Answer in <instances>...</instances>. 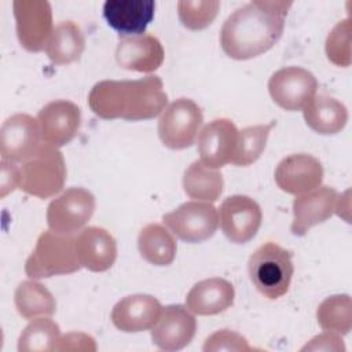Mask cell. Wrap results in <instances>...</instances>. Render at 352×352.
Returning a JSON list of instances; mask_svg holds the SVG:
<instances>
[{
	"instance_id": "cell-23",
	"label": "cell",
	"mask_w": 352,
	"mask_h": 352,
	"mask_svg": "<svg viewBox=\"0 0 352 352\" xmlns=\"http://www.w3.org/2000/svg\"><path fill=\"white\" fill-rule=\"evenodd\" d=\"M305 124L320 135H334L344 129L348 111L344 103L327 96L315 95L302 109Z\"/></svg>"
},
{
	"instance_id": "cell-17",
	"label": "cell",
	"mask_w": 352,
	"mask_h": 352,
	"mask_svg": "<svg viewBox=\"0 0 352 352\" xmlns=\"http://www.w3.org/2000/svg\"><path fill=\"white\" fill-rule=\"evenodd\" d=\"M337 199V191L329 186L298 195L293 201L292 232L297 236H304L314 226L330 219L336 212Z\"/></svg>"
},
{
	"instance_id": "cell-18",
	"label": "cell",
	"mask_w": 352,
	"mask_h": 352,
	"mask_svg": "<svg viewBox=\"0 0 352 352\" xmlns=\"http://www.w3.org/2000/svg\"><path fill=\"white\" fill-rule=\"evenodd\" d=\"M164 56L161 41L150 33L121 37L116 48V60L120 67L133 72H155L162 65Z\"/></svg>"
},
{
	"instance_id": "cell-20",
	"label": "cell",
	"mask_w": 352,
	"mask_h": 352,
	"mask_svg": "<svg viewBox=\"0 0 352 352\" xmlns=\"http://www.w3.org/2000/svg\"><path fill=\"white\" fill-rule=\"evenodd\" d=\"M154 11L153 0H107L103 4V18L122 37L143 34Z\"/></svg>"
},
{
	"instance_id": "cell-14",
	"label": "cell",
	"mask_w": 352,
	"mask_h": 352,
	"mask_svg": "<svg viewBox=\"0 0 352 352\" xmlns=\"http://www.w3.org/2000/svg\"><path fill=\"white\" fill-rule=\"evenodd\" d=\"M195 330L197 320L187 307L166 305L151 329V340L162 351H179L192 341Z\"/></svg>"
},
{
	"instance_id": "cell-1",
	"label": "cell",
	"mask_w": 352,
	"mask_h": 352,
	"mask_svg": "<svg viewBox=\"0 0 352 352\" xmlns=\"http://www.w3.org/2000/svg\"><path fill=\"white\" fill-rule=\"evenodd\" d=\"M292 4L254 0L236 8L220 30L224 54L236 60H246L267 52L282 36Z\"/></svg>"
},
{
	"instance_id": "cell-27",
	"label": "cell",
	"mask_w": 352,
	"mask_h": 352,
	"mask_svg": "<svg viewBox=\"0 0 352 352\" xmlns=\"http://www.w3.org/2000/svg\"><path fill=\"white\" fill-rule=\"evenodd\" d=\"M224 180L220 172L194 161L183 175L184 192L197 201L214 202L223 192Z\"/></svg>"
},
{
	"instance_id": "cell-16",
	"label": "cell",
	"mask_w": 352,
	"mask_h": 352,
	"mask_svg": "<svg viewBox=\"0 0 352 352\" xmlns=\"http://www.w3.org/2000/svg\"><path fill=\"white\" fill-rule=\"evenodd\" d=\"M323 180V166L311 154H292L283 158L275 169L278 187L293 195L309 192L320 186Z\"/></svg>"
},
{
	"instance_id": "cell-35",
	"label": "cell",
	"mask_w": 352,
	"mask_h": 352,
	"mask_svg": "<svg viewBox=\"0 0 352 352\" xmlns=\"http://www.w3.org/2000/svg\"><path fill=\"white\" fill-rule=\"evenodd\" d=\"M0 165V198H4L19 187L21 169H18L14 162L6 160H1Z\"/></svg>"
},
{
	"instance_id": "cell-4",
	"label": "cell",
	"mask_w": 352,
	"mask_h": 352,
	"mask_svg": "<svg viewBox=\"0 0 352 352\" xmlns=\"http://www.w3.org/2000/svg\"><path fill=\"white\" fill-rule=\"evenodd\" d=\"M249 276L267 298L276 300L287 293L294 272L292 253L275 242L261 245L248 263Z\"/></svg>"
},
{
	"instance_id": "cell-10",
	"label": "cell",
	"mask_w": 352,
	"mask_h": 352,
	"mask_svg": "<svg viewBox=\"0 0 352 352\" xmlns=\"http://www.w3.org/2000/svg\"><path fill=\"white\" fill-rule=\"evenodd\" d=\"M316 88V77L307 69L298 66L282 67L268 81V91L272 100L287 111L302 110L315 96Z\"/></svg>"
},
{
	"instance_id": "cell-5",
	"label": "cell",
	"mask_w": 352,
	"mask_h": 352,
	"mask_svg": "<svg viewBox=\"0 0 352 352\" xmlns=\"http://www.w3.org/2000/svg\"><path fill=\"white\" fill-rule=\"evenodd\" d=\"M66 180V165L62 153L47 143L21 166L19 188L33 197L45 199L58 194Z\"/></svg>"
},
{
	"instance_id": "cell-22",
	"label": "cell",
	"mask_w": 352,
	"mask_h": 352,
	"mask_svg": "<svg viewBox=\"0 0 352 352\" xmlns=\"http://www.w3.org/2000/svg\"><path fill=\"white\" fill-rule=\"evenodd\" d=\"M235 297L234 286L223 278H209L195 283L186 297V307L197 315H217L228 309Z\"/></svg>"
},
{
	"instance_id": "cell-2",
	"label": "cell",
	"mask_w": 352,
	"mask_h": 352,
	"mask_svg": "<svg viewBox=\"0 0 352 352\" xmlns=\"http://www.w3.org/2000/svg\"><path fill=\"white\" fill-rule=\"evenodd\" d=\"M168 95L158 76L121 81L103 80L96 82L88 95L91 110L104 120H150L164 111Z\"/></svg>"
},
{
	"instance_id": "cell-7",
	"label": "cell",
	"mask_w": 352,
	"mask_h": 352,
	"mask_svg": "<svg viewBox=\"0 0 352 352\" xmlns=\"http://www.w3.org/2000/svg\"><path fill=\"white\" fill-rule=\"evenodd\" d=\"M95 197L81 187H70L47 208V223L52 232L72 235L80 231L95 212Z\"/></svg>"
},
{
	"instance_id": "cell-34",
	"label": "cell",
	"mask_w": 352,
	"mask_h": 352,
	"mask_svg": "<svg viewBox=\"0 0 352 352\" xmlns=\"http://www.w3.org/2000/svg\"><path fill=\"white\" fill-rule=\"evenodd\" d=\"M56 351H96L95 340L85 333H67L59 338Z\"/></svg>"
},
{
	"instance_id": "cell-19",
	"label": "cell",
	"mask_w": 352,
	"mask_h": 352,
	"mask_svg": "<svg viewBox=\"0 0 352 352\" xmlns=\"http://www.w3.org/2000/svg\"><path fill=\"white\" fill-rule=\"evenodd\" d=\"M162 307L150 294H132L121 298L111 309L113 324L124 333H139L154 327Z\"/></svg>"
},
{
	"instance_id": "cell-28",
	"label": "cell",
	"mask_w": 352,
	"mask_h": 352,
	"mask_svg": "<svg viewBox=\"0 0 352 352\" xmlns=\"http://www.w3.org/2000/svg\"><path fill=\"white\" fill-rule=\"evenodd\" d=\"M60 338L59 326L48 318H34L18 338L19 352L56 351Z\"/></svg>"
},
{
	"instance_id": "cell-12",
	"label": "cell",
	"mask_w": 352,
	"mask_h": 352,
	"mask_svg": "<svg viewBox=\"0 0 352 352\" xmlns=\"http://www.w3.org/2000/svg\"><path fill=\"white\" fill-rule=\"evenodd\" d=\"M40 126L37 118L18 113L8 117L0 129L1 160L25 162L41 146Z\"/></svg>"
},
{
	"instance_id": "cell-29",
	"label": "cell",
	"mask_w": 352,
	"mask_h": 352,
	"mask_svg": "<svg viewBox=\"0 0 352 352\" xmlns=\"http://www.w3.org/2000/svg\"><path fill=\"white\" fill-rule=\"evenodd\" d=\"M316 319L323 330L348 334L352 327V301L348 294H334L322 301Z\"/></svg>"
},
{
	"instance_id": "cell-31",
	"label": "cell",
	"mask_w": 352,
	"mask_h": 352,
	"mask_svg": "<svg viewBox=\"0 0 352 352\" xmlns=\"http://www.w3.org/2000/svg\"><path fill=\"white\" fill-rule=\"evenodd\" d=\"M220 1L217 0H182L177 3V14L182 25L190 30L208 28L217 16Z\"/></svg>"
},
{
	"instance_id": "cell-36",
	"label": "cell",
	"mask_w": 352,
	"mask_h": 352,
	"mask_svg": "<svg viewBox=\"0 0 352 352\" xmlns=\"http://www.w3.org/2000/svg\"><path fill=\"white\" fill-rule=\"evenodd\" d=\"M301 351H345L341 337L333 331H324L311 340L309 344L301 348Z\"/></svg>"
},
{
	"instance_id": "cell-32",
	"label": "cell",
	"mask_w": 352,
	"mask_h": 352,
	"mask_svg": "<svg viewBox=\"0 0 352 352\" xmlns=\"http://www.w3.org/2000/svg\"><path fill=\"white\" fill-rule=\"evenodd\" d=\"M351 21H340L326 38L327 59L336 66L346 67L351 65Z\"/></svg>"
},
{
	"instance_id": "cell-24",
	"label": "cell",
	"mask_w": 352,
	"mask_h": 352,
	"mask_svg": "<svg viewBox=\"0 0 352 352\" xmlns=\"http://www.w3.org/2000/svg\"><path fill=\"white\" fill-rule=\"evenodd\" d=\"M85 48L82 30L73 21L59 22L45 45V54L55 65H69L81 58Z\"/></svg>"
},
{
	"instance_id": "cell-6",
	"label": "cell",
	"mask_w": 352,
	"mask_h": 352,
	"mask_svg": "<svg viewBox=\"0 0 352 352\" xmlns=\"http://www.w3.org/2000/svg\"><path fill=\"white\" fill-rule=\"evenodd\" d=\"M202 121V111L194 100L176 99L162 111L158 120V136L168 148H187L194 143Z\"/></svg>"
},
{
	"instance_id": "cell-25",
	"label": "cell",
	"mask_w": 352,
	"mask_h": 352,
	"mask_svg": "<svg viewBox=\"0 0 352 352\" xmlns=\"http://www.w3.org/2000/svg\"><path fill=\"white\" fill-rule=\"evenodd\" d=\"M138 249L147 263L164 267L175 260L177 246L175 238L164 226L150 223L139 232Z\"/></svg>"
},
{
	"instance_id": "cell-33",
	"label": "cell",
	"mask_w": 352,
	"mask_h": 352,
	"mask_svg": "<svg viewBox=\"0 0 352 352\" xmlns=\"http://www.w3.org/2000/svg\"><path fill=\"white\" fill-rule=\"evenodd\" d=\"M205 352H219V351H235V352H248L253 348L248 344L246 338L241 334L223 329L210 334L202 348Z\"/></svg>"
},
{
	"instance_id": "cell-26",
	"label": "cell",
	"mask_w": 352,
	"mask_h": 352,
	"mask_svg": "<svg viewBox=\"0 0 352 352\" xmlns=\"http://www.w3.org/2000/svg\"><path fill=\"white\" fill-rule=\"evenodd\" d=\"M14 302L23 319L51 316L56 311V301L52 293L34 279L23 280L16 286Z\"/></svg>"
},
{
	"instance_id": "cell-11",
	"label": "cell",
	"mask_w": 352,
	"mask_h": 352,
	"mask_svg": "<svg viewBox=\"0 0 352 352\" xmlns=\"http://www.w3.org/2000/svg\"><path fill=\"white\" fill-rule=\"evenodd\" d=\"M220 227L232 243H246L261 226V208L250 197L231 195L220 205Z\"/></svg>"
},
{
	"instance_id": "cell-30",
	"label": "cell",
	"mask_w": 352,
	"mask_h": 352,
	"mask_svg": "<svg viewBox=\"0 0 352 352\" xmlns=\"http://www.w3.org/2000/svg\"><path fill=\"white\" fill-rule=\"evenodd\" d=\"M274 125L275 122L260 124L238 131L236 147L231 164L235 166H249L256 162L265 148L270 132Z\"/></svg>"
},
{
	"instance_id": "cell-13",
	"label": "cell",
	"mask_w": 352,
	"mask_h": 352,
	"mask_svg": "<svg viewBox=\"0 0 352 352\" xmlns=\"http://www.w3.org/2000/svg\"><path fill=\"white\" fill-rule=\"evenodd\" d=\"M41 139L56 148L67 144L81 124L80 107L70 100H52L37 114Z\"/></svg>"
},
{
	"instance_id": "cell-15",
	"label": "cell",
	"mask_w": 352,
	"mask_h": 352,
	"mask_svg": "<svg viewBox=\"0 0 352 352\" xmlns=\"http://www.w3.org/2000/svg\"><path fill=\"white\" fill-rule=\"evenodd\" d=\"M238 140V129L231 120L217 118L208 122L198 133V154L201 162L219 169L232 161Z\"/></svg>"
},
{
	"instance_id": "cell-21",
	"label": "cell",
	"mask_w": 352,
	"mask_h": 352,
	"mask_svg": "<svg viewBox=\"0 0 352 352\" xmlns=\"http://www.w3.org/2000/svg\"><path fill=\"white\" fill-rule=\"evenodd\" d=\"M77 256L82 267L92 272L111 268L117 258L114 236L102 227H87L76 236Z\"/></svg>"
},
{
	"instance_id": "cell-3",
	"label": "cell",
	"mask_w": 352,
	"mask_h": 352,
	"mask_svg": "<svg viewBox=\"0 0 352 352\" xmlns=\"http://www.w3.org/2000/svg\"><path fill=\"white\" fill-rule=\"evenodd\" d=\"M81 263L77 256L76 236L44 231L37 238L32 254L25 263V272L32 279L67 275L78 271Z\"/></svg>"
},
{
	"instance_id": "cell-9",
	"label": "cell",
	"mask_w": 352,
	"mask_h": 352,
	"mask_svg": "<svg viewBox=\"0 0 352 352\" xmlns=\"http://www.w3.org/2000/svg\"><path fill=\"white\" fill-rule=\"evenodd\" d=\"M12 8L21 45L29 52H40L54 30L51 4L45 0H15Z\"/></svg>"
},
{
	"instance_id": "cell-8",
	"label": "cell",
	"mask_w": 352,
	"mask_h": 352,
	"mask_svg": "<svg viewBox=\"0 0 352 352\" xmlns=\"http://www.w3.org/2000/svg\"><path fill=\"white\" fill-rule=\"evenodd\" d=\"M162 221L179 239L188 243H199L216 232L219 214L209 202L190 201L164 214Z\"/></svg>"
}]
</instances>
